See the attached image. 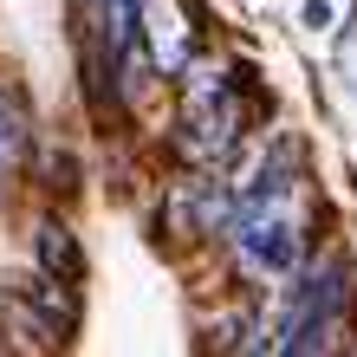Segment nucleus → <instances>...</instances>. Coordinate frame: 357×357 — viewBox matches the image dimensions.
I'll list each match as a JSON object with an SVG mask.
<instances>
[{"mask_svg": "<svg viewBox=\"0 0 357 357\" xmlns=\"http://www.w3.org/2000/svg\"><path fill=\"white\" fill-rule=\"evenodd\" d=\"M39 273H52V280H66V286L85 273V254H78V241H72L59 221L39 227Z\"/></svg>", "mask_w": 357, "mask_h": 357, "instance_id": "obj_4", "label": "nucleus"}, {"mask_svg": "<svg viewBox=\"0 0 357 357\" xmlns=\"http://www.w3.org/2000/svg\"><path fill=\"white\" fill-rule=\"evenodd\" d=\"M344 299H351V273H344V260H319V266H312V280L292 292L286 319H280V351H325L331 331H338Z\"/></svg>", "mask_w": 357, "mask_h": 357, "instance_id": "obj_2", "label": "nucleus"}, {"mask_svg": "<svg viewBox=\"0 0 357 357\" xmlns=\"http://www.w3.org/2000/svg\"><path fill=\"white\" fill-rule=\"evenodd\" d=\"M227 234L247 254V266L260 273H292L299 266V221H292V182L280 188H241L234 215H227Z\"/></svg>", "mask_w": 357, "mask_h": 357, "instance_id": "obj_1", "label": "nucleus"}, {"mask_svg": "<svg viewBox=\"0 0 357 357\" xmlns=\"http://www.w3.org/2000/svg\"><path fill=\"white\" fill-rule=\"evenodd\" d=\"M241 130V111H234V91H227L221 72H195L188 85V104H182V150L188 156H221Z\"/></svg>", "mask_w": 357, "mask_h": 357, "instance_id": "obj_3", "label": "nucleus"}, {"mask_svg": "<svg viewBox=\"0 0 357 357\" xmlns=\"http://www.w3.org/2000/svg\"><path fill=\"white\" fill-rule=\"evenodd\" d=\"M20 150H26V117H20V104L0 91V169H7Z\"/></svg>", "mask_w": 357, "mask_h": 357, "instance_id": "obj_5", "label": "nucleus"}]
</instances>
